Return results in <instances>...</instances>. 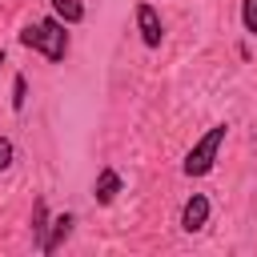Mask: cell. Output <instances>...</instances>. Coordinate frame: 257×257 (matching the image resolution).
I'll return each mask as SVG.
<instances>
[{
    "label": "cell",
    "instance_id": "obj_1",
    "mask_svg": "<svg viewBox=\"0 0 257 257\" xmlns=\"http://www.w3.org/2000/svg\"><path fill=\"white\" fill-rule=\"evenodd\" d=\"M20 44L48 56V60H64L68 56V32H64V20L60 16H44V20H32L24 24L20 32Z\"/></svg>",
    "mask_w": 257,
    "mask_h": 257
},
{
    "label": "cell",
    "instance_id": "obj_2",
    "mask_svg": "<svg viewBox=\"0 0 257 257\" xmlns=\"http://www.w3.org/2000/svg\"><path fill=\"white\" fill-rule=\"evenodd\" d=\"M225 137H229V124L225 120H217V124H209L197 141H193V149L185 153V161H181V169H185V177H205L213 165H217V153H221V145H225Z\"/></svg>",
    "mask_w": 257,
    "mask_h": 257
},
{
    "label": "cell",
    "instance_id": "obj_3",
    "mask_svg": "<svg viewBox=\"0 0 257 257\" xmlns=\"http://www.w3.org/2000/svg\"><path fill=\"white\" fill-rule=\"evenodd\" d=\"M137 28H141L145 48H161V40H165V24H161V12H157L153 4H137Z\"/></svg>",
    "mask_w": 257,
    "mask_h": 257
},
{
    "label": "cell",
    "instance_id": "obj_4",
    "mask_svg": "<svg viewBox=\"0 0 257 257\" xmlns=\"http://www.w3.org/2000/svg\"><path fill=\"white\" fill-rule=\"evenodd\" d=\"M205 225H209V197L205 193H193L185 201V209H181V229L185 233H201Z\"/></svg>",
    "mask_w": 257,
    "mask_h": 257
},
{
    "label": "cell",
    "instance_id": "obj_5",
    "mask_svg": "<svg viewBox=\"0 0 257 257\" xmlns=\"http://www.w3.org/2000/svg\"><path fill=\"white\" fill-rule=\"evenodd\" d=\"M116 193H120V173H116V169H100V173H96V185H92V197H96L100 205H112Z\"/></svg>",
    "mask_w": 257,
    "mask_h": 257
},
{
    "label": "cell",
    "instance_id": "obj_6",
    "mask_svg": "<svg viewBox=\"0 0 257 257\" xmlns=\"http://www.w3.org/2000/svg\"><path fill=\"white\" fill-rule=\"evenodd\" d=\"M72 221H76L72 213H60V217H52V221H48L52 229H48V237L40 241V249H44V253H56V249H60V241L72 233Z\"/></svg>",
    "mask_w": 257,
    "mask_h": 257
},
{
    "label": "cell",
    "instance_id": "obj_7",
    "mask_svg": "<svg viewBox=\"0 0 257 257\" xmlns=\"http://www.w3.org/2000/svg\"><path fill=\"white\" fill-rule=\"evenodd\" d=\"M48 4H52V12H56L64 24H80V20H84V4H80V0H48Z\"/></svg>",
    "mask_w": 257,
    "mask_h": 257
},
{
    "label": "cell",
    "instance_id": "obj_8",
    "mask_svg": "<svg viewBox=\"0 0 257 257\" xmlns=\"http://www.w3.org/2000/svg\"><path fill=\"white\" fill-rule=\"evenodd\" d=\"M24 100H28V80H24V72H16V76H12V108L20 112Z\"/></svg>",
    "mask_w": 257,
    "mask_h": 257
},
{
    "label": "cell",
    "instance_id": "obj_9",
    "mask_svg": "<svg viewBox=\"0 0 257 257\" xmlns=\"http://www.w3.org/2000/svg\"><path fill=\"white\" fill-rule=\"evenodd\" d=\"M241 24L249 36H257V0H241Z\"/></svg>",
    "mask_w": 257,
    "mask_h": 257
},
{
    "label": "cell",
    "instance_id": "obj_10",
    "mask_svg": "<svg viewBox=\"0 0 257 257\" xmlns=\"http://www.w3.org/2000/svg\"><path fill=\"white\" fill-rule=\"evenodd\" d=\"M12 157H16V145H12L8 137H0V173L12 165Z\"/></svg>",
    "mask_w": 257,
    "mask_h": 257
}]
</instances>
